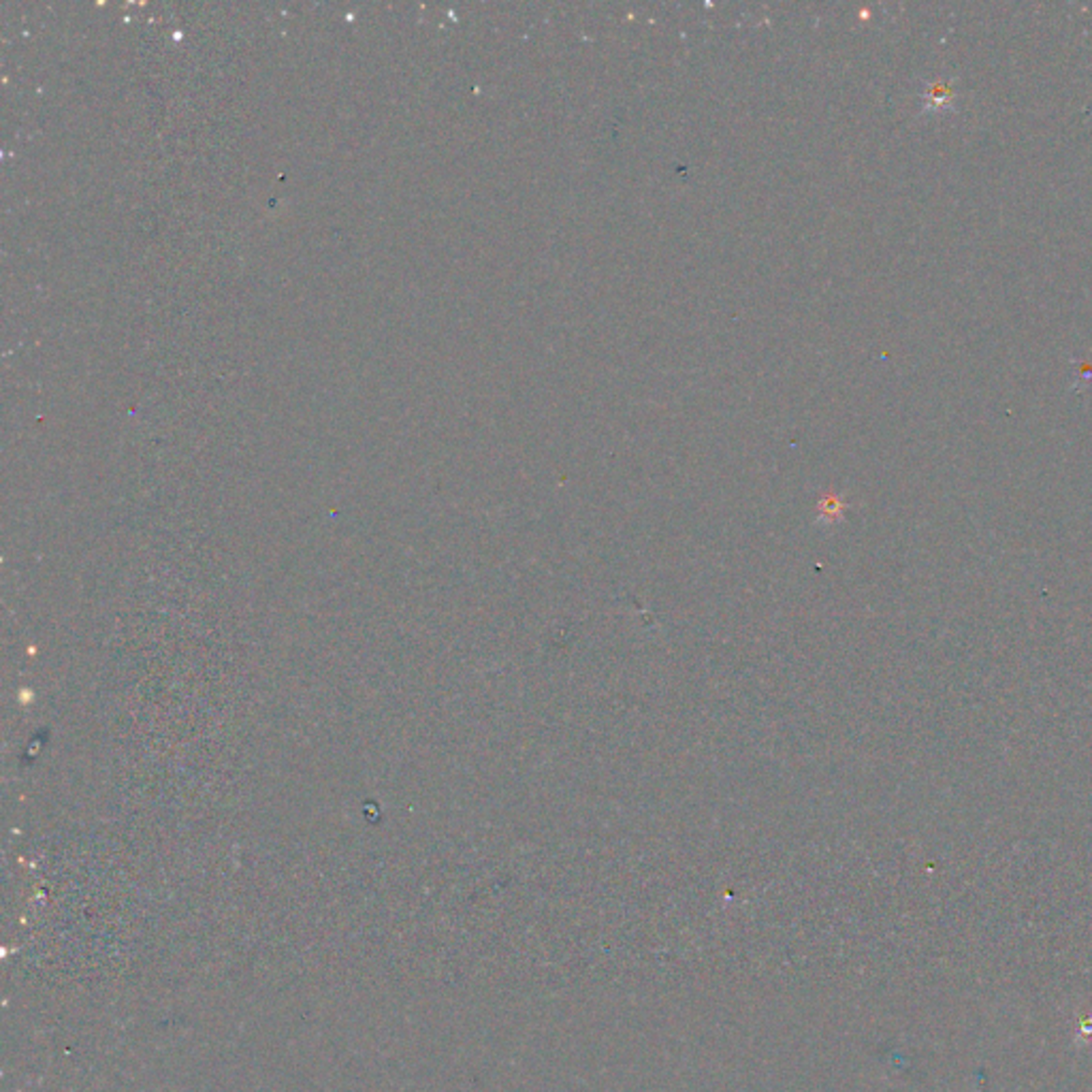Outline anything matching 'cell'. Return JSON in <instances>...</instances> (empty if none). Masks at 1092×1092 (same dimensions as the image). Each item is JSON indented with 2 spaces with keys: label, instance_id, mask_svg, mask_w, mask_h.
<instances>
[{
  "label": "cell",
  "instance_id": "1",
  "mask_svg": "<svg viewBox=\"0 0 1092 1092\" xmlns=\"http://www.w3.org/2000/svg\"><path fill=\"white\" fill-rule=\"evenodd\" d=\"M956 101V86L953 80H935L922 90V111H948L953 110Z\"/></svg>",
  "mask_w": 1092,
  "mask_h": 1092
}]
</instances>
